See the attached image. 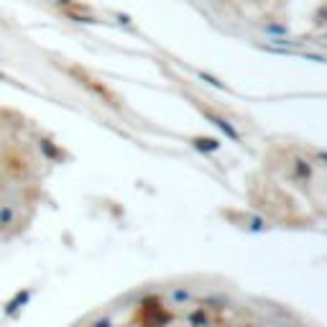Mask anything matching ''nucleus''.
Returning <instances> with one entry per match:
<instances>
[{
    "instance_id": "obj_1",
    "label": "nucleus",
    "mask_w": 327,
    "mask_h": 327,
    "mask_svg": "<svg viewBox=\"0 0 327 327\" xmlns=\"http://www.w3.org/2000/svg\"><path fill=\"white\" fill-rule=\"evenodd\" d=\"M13 225H18V204L3 202L0 204V233H8Z\"/></svg>"
}]
</instances>
